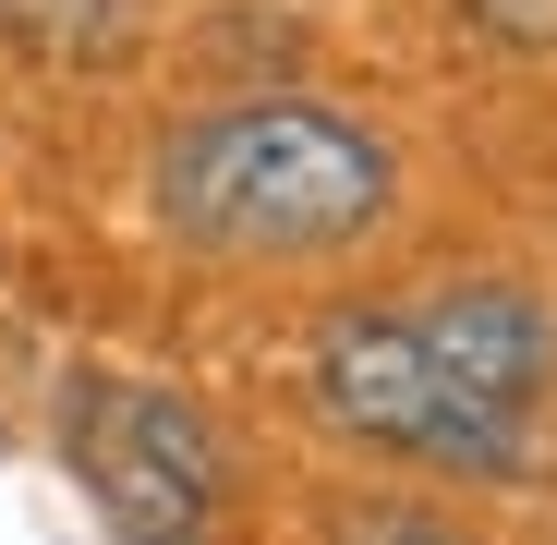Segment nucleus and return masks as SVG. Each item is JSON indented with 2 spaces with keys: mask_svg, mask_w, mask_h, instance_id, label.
<instances>
[{
  "mask_svg": "<svg viewBox=\"0 0 557 545\" xmlns=\"http://www.w3.org/2000/svg\"><path fill=\"white\" fill-rule=\"evenodd\" d=\"M557 376V315L521 280H460L388 315H339L315 339V412L363 448L436 473H533V412Z\"/></svg>",
  "mask_w": 557,
  "mask_h": 545,
  "instance_id": "f257e3e1",
  "label": "nucleus"
},
{
  "mask_svg": "<svg viewBox=\"0 0 557 545\" xmlns=\"http://www.w3.org/2000/svg\"><path fill=\"white\" fill-rule=\"evenodd\" d=\"M327 545H460V521H436V509H339Z\"/></svg>",
  "mask_w": 557,
  "mask_h": 545,
  "instance_id": "39448f33",
  "label": "nucleus"
},
{
  "mask_svg": "<svg viewBox=\"0 0 557 545\" xmlns=\"http://www.w3.org/2000/svg\"><path fill=\"white\" fill-rule=\"evenodd\" d=\"M473 25L509 49H557V0H473Z\"/></svg>",
  "mask_w": 557,
  "mask_h": 545,
  "instance_id": "423d86ee",
  "label": "nucleus"
},
{
  "mask_svg": "<svg viewBox=\"0 0 557 545\" xmlns=\"http://www.w3.org/2000/svg\"><path fill=\"white\" fill-rule=\"evenodd\" d=\"M388 134L327 98H243L158 146V219L195 255H339L388 219Z\"/></svg>",
  "mask_w": 557,
  "mask_h": 545,
  "instance_id": "f03ea898",
  "label": "nucleus"
},
{
  "mask_svg": "<svg viewBox=\"0 0 557 545\" xmlns=\"http://www.w3.org/2000/svg\"><path fill=\"white\" fill-rule=\"evenodd\" d=\"M61 448H73L85 497H98V521L122 545H207V521H219V436H207L195 400L85 363L61 388Z\"/></svg>",
  "mask_w": 557,
  "mask_h": 545,
  "instance_id": "7ed1b4c3",
  "label": "nucleus"
},
{
  "mask_svg": "<svg viewBox=\"0 0 557 545\" xmlns=\"http://www.w3.org/2000/svg\"><path fill=\"white\" fill-rule=\"evenodd\" d=\"M0 37L37 49V61H122L134 0H0Z\"/></svg>",
  "mask_w": 557,
  "mask_h": 545,
  "instance_id": "20e7f679",
  "label": "nucleus"
}]
</instances>
